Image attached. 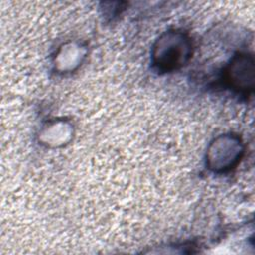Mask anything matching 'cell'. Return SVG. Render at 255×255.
Here are the masks:
<instances>
[{
	"mask_svg": "<svg viewBox=\"0 0 255 255\" xmlns=\"http://www.w3.org/2000/svg\"><path fill=\"white\" fill-rule=\"evenodd\" d=\"M190 51V42L186 36L179 32H167L154 46L153 63L161 71H172L187 62Z\"/></svg>",
	"mask_w": 255,
	"mask_h": 255,
	"instance_id": "cell-1",
	"label": "cell"
},
{
	"mask_svg": "<svg viewBox=\"0 0 255 255\" xmlns=\"http://www.w3.org/2000/svg\"><path fill=\"white\" fill-rule=\"evenodd\" d=\"M227 85L238 93L248 94L254 85V62L247 55L235 56L225 72Z\"/></svg>",
	"mask_w": 255,
	"mask_h": 255,
	"instance_id": "cell-2",
	"label": "cell"
},
{
	"mask_svg": "<svg viewBox=\"0 0 255 255\" xmlns=\"http://www.w3.org/2000/svg\"><path fill=\"white\" fill-rule=\"evenodd\" d=\"M242 153V144L239 138L233 136H221L211 145L209 150L210 168L227 170L237 163Z\"/></svg>",
	"mask_w": 255,
	"mask_h": 255,
	"instance_id": "cell-3",
	"label": "cell"
}]
</instances>
